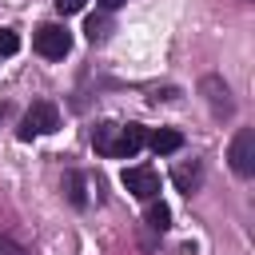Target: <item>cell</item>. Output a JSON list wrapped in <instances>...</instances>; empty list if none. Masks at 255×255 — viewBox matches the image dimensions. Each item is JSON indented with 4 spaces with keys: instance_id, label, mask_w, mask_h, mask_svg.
<instances>
[{
    "instance_id": "obj_1",
    "label": "cell",
    "mask_w": 255,
    "mask_h": 255,
    "mask_svg": "<svg viewBox=\"0 0 255 255\" xmlns=\"http://www.w3.org/2000/svg\"><path fill=\"white\" fill-rule=\"evenodd\" d=\"M143 135H147V128H139V124H100L92 131V143L100 155L124 159V155H135L143 147Z\"/></svg>"
},
{
    "instance_id": "obj_2",
    "label": "cell",
    "mask_w": 255,
    "mask_h": 255,
    "mask_svg": "<svg viewBox=\"0 0 255 255\" xmlns=\"http://www.w3.org/2000/svg\"><path fill=\"white\" fill-rule=\"evenodd\" d=\"M60 128V108L52 100H36L28 112H24V124H20V139H32V135H48Z\"/></svg>"
},
{
    "instance_id": "obj_3",
    "label": "cell",
    "mask_w": 255,
    "mask_h": 255,
    "mask_svg": "<svg viewBox=\"0 0 255 255\" xmlns=\"http://www.w3.org/2000/svg\"><path fill=\"white\" fill-rule=\"evenodd\" d=\"M32 44H36V52L48 56V60H64V56L72 52V36H68L64 24H40L36 36H32Z\"/></svg>"
},
{
    "instance_id": "obj_4",
    "label": "cell",
    "mask_w": 255,
    "mask_h": 255,
    "mask_svg": "<svg viewBox=\"0 0 255 255\" xmlns=\"http://www.w3.org/2000/svg\"><path fill=\"white\" fill-rule=\"evenodd\" d=\"M227 159H231V171L235 175H255V131L251 128H239L231 147H227Z\"/></svg>"
},
{
    "instance_id": "obj_5",
    "label": "cell",
    "mask_w": 255,
    "mask_h": 255,
    "mask_svg": "<svg viewBox=\"0 0 255 255\" xmlns=\"http://www.w3.org/2000/svg\"><path fill=\"white\" fill-rule=\"evenodd\" d=\"M120 183H124L135 199H155V195H159V175H155L151 167H124Z\"/></svg>"
},
{
    "instance_id": "obj_6",
    "label": "cell",
    "mask_w": 255,
    "mask_h": 255,
    "mask_svg": "<svg viewBox=\"0 0 255 255\" xmlns=\"http://www.w3.org/2000/svg\"><path fill=\"white\" fill-rule=\"evenodd\" d=\"M203 92H207V104H211V112L215 116H231V92H227V84L219 80V76H207L203 80Z\"/></svg>"
},
{
    "instance_id": "obj_7",
    "label": "cell",
    "mask_w": 255,
    "mask_h": 255,
    "mask_svg": "<svg viewBox=\"0 0 255 255\" xmlns=\"http://www.w3.org/2000/svg\"><path fill=\"white\" fill-rule=\"evenodd\" d=\"M143 143H147L155 155H171V151H179V147H183V135H179V131H171V128H155V131H147V135H143Z\"/></svg>"
},
{
    "instance_id": "obj_8",
    "label": "cell",
    "mask_w": 255,
    "mask_h": 255,
    "mask_svg": "<svg viewBox=\"0 0 255 255\" xmlns=\"http://www.w3.org/2000/svg\"><path fill=\"white\" fill-rule=\"evenodd\" d=\"M171 179H175V187H179V191H187V195H191V191L199 187V179H203V167H199V163H179V167L171 171Z\"/></svg>"
},
{
    "instance_id": "obj_9",
    "label": "cell",
    "mask_w": 255,
    "mask_h": 255,
    "mask_svg": "<svg viewBox=\"0 0 255 255\" xmlns=\"http://www.w3.org/2000/svg\"><path fill=\"white\" fill-rule=\"evenodd\" d=\"M147 227H151V231H167V227H171V211H167V203L147 199Z\"/></svg>"
},
{
    "instance_id": "obj_10",
    "label": "cell",
    "mask_w": 255,
    "mask_h": 255,
    "mask_svg": "<svg viewBox=\"0 0 255 255\" xmlns=\"http://www.w3.org/2000/svg\"><path fill=\"white\" fill-rule=\"evenodd\" d=\"M64 191H68V199H72L76 207L88 203V191H84V175H80V171H68V175H64Z\"/></svg>"
},
{
    "instance_id": "obj_11",
    "label": "cell",
    "mask_w": 255,
    "mask_h": 255,
    "mask_svg": "<svg viewBox=\"0 0 255 255\" xmlns=\"http://www.w3.org/2000/svg\"><path fill=\"white\" fill-rule=\"evenodd\" d=\"M20 52V36L12 28H0V56H16Z\"/></svg>"
},
{
    "instance_id": "obj_12",
    "label": "cell",
    "mask_w": 255,
    "mask_h": 255,
    "mask_svg": "<svg viewBox=\"0 0 255 255\" xmlns=\"http://www.w3.org/2000/svg\"><path fill=\"white\" fill-rule=\"evenodd\" d=\"M84 32H88V40H100V36L108 32V20H104V16H88V24H84Z\"/></svg>"
},
{
    "instance_id": "obj_13",
    "label": "cell",
    "mask_w": 255,
    "mask_h": 255,
    "mask_svg": "<svg viewBox=\"0 0 255 255\" xmlns=\"http://www.w3.org/2000/svg\"><path fill=\"white\" fill-rule=\"evenodd\" d=\"M0 255H28L16 239H8V235H0Z\"/></svg>"
},
{
    "instance_id": "obj_14",
    "label": "cell",
    "mask_w": 255,
    "mask_h": 255,
    "mask_svg": "<svg viewBox=\"0 0 255 255\" xmlns=\"http://www.w3.org/2000/svg\"><path fill=\"white\" fill-rule=\"evenodd\" d=\"M88 0H56V12H64V16H72V12H80Z\"/></svg>"
},
{
    "instance_id": "obj_15",
    "label": "cell",
    "mask_w": 255,
    "mask_h": 255,
    "mask_svg": "<svg viewBox=\"0 0 255 255\" xmlns=\"http://www.w3.org/2000/svg\"><path fill=\"white\" fill-rule=\"evenodd\" d=\"M100 4H104V8H108V12H112V8H120V4H124V0H100Z\"/></svg>"
}]
</instances>
